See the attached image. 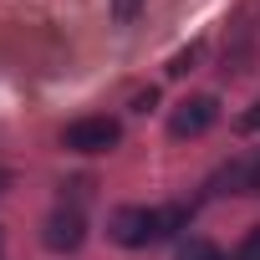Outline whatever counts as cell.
Instances as JSON below:
<instances>
[{
	"instance_id": "1",
	"label": "cell",
	"mask_w": 260,
	"mask_h": 260,
	"mask_svg": "<svg viewBox=\"0 0 260 260\" xmlns=\"http://www.w3.org/2000/svg\"><path fill=\"white\" fill-rule=\"evenodd\" d=\"M117 138H122L117 117H82V122L67 127V148L72 153H107V148H117Z\"/></svg>"
},
{
	"instance_id": "2",
	"label": "cell",
	"mask_w": 260,
	"mask_h": 260,
	"mask_svg": "<svg viewBox=\"0 0 260 260\" xmlns=\"http://www.w3.org/2000/svg\"><path fill=\"white\" fill-rule=\"evenodd\" d=\"M214 117H219V102L214 97H184L174 107V117H169V133L174 138H199V133L214 127Z\"/></svg>"
},
{
	"instance_id": "3",
	"label": "cell",
	"mask_w": 260,
	"mask_h": 260,
	"mask_svg": "<svg viewBox=\"0 0 260 260\" xmlns=\"http://www.w3.org/2000/svg\"><path fill=\"white\" fill-rule=\"evenodd\" d=\"M112 240L117 245H148L158 240V209H138V204H127L112 214Z\"/></svg>"
},
{
	"instance_id": "4",
	"label": "cell",
	"mask_w": 260,
	"mask_h": 260,
	"mask_svg": "<svg viewBox=\"0 0 260 260\" xmlns=\"http://www.w3.org/2000/svg\"><path fill=\"white\" fill-rule=\"evenodd\" d=\"M82 235H87V224H82L77 209H56V214L46 219V245H51V250H77Z\"/></svg>"
},
{
	"instance_id": "5",
	"label": "cell",
	"mask_w": 260,
	"mask_h": 260,
	"mask_svg": "<svg viewBox=\"0 0 260 260\" xmlns=\"http://www.w3.org/2000/svg\"><path fill=\"white\" fill-rule=\"evenodd\" d=\"M179 260H224V255H219L209 240H189V245L179 250Z\"/></svg>"
},
{
	"instance_id": "6",
	"label": "cell",
	"mask_w": 260,
	"mask_h": 260,
	"mask_svg": "<svg viewBox=\"0 0 260 260\" xmlns=\"http://www.w3.org/2000/svg\"><path fill=\"white\" fill-rule=\"evenodd\" d=\"M235 260H260V224L240 240V255H235Z\"/></svg>"
},
{
	"instance_id": "7",
	"label": "cell",
	"mask_w": 260,
	"mask_h": 260,
	"mask_svg": "<svg viewBox=\"0 0 260 260\" xmlns=\"http://www.w3.org/2000/svg\"><path fill=\"white\" fill-rule=\"evenodd\" d=\"M194 61H199V46H189V51H179V56L169 61V72H174V77H184V72L194 67Z\"/></svg>"
},
{
	"instance_id": "8",
	"label": "cell",
	"mask_w": 260,
	"mask_h": 260,
	"mask_svg": "<svg viewBox=\"0 0 260 260\" xmlns=\"http://www.w3.org/2000/svg\"><path fill=\"white\" fill-rule=\"evenodd\" d=\"M112 16H117V21H133V16H138V0H112Z\"/></svg>"
},
{
	"instance_id": "9",
	"label": "cell",
	"mask_w": 260,
	"mask_h": 260,
	"mask_svg": "<svg viewBox=\"0 0 260 260\" xmlns=\"http://www.w3.org/2000/svg\"><path fill=\"white\" fill-rule=\"evenodd\" d=\"M245 127H260V102H255V112L245 117Z\"/></svg>"
},
{
	"instance_id": "10",
	"label": "cell",
	"mask_w": 260,
	"mask_h": 260,
	"mask_svg": "<svg viewBox=\"0 0 260 260\" xmlns=\"http://www.w3.org/2000/svg\"><path fill=\"white\" fill-rule=\"evenodd\" d=\"M6 189H11V174H6V169H0V194H6Z\"/></svg>"
}]
</instances>
